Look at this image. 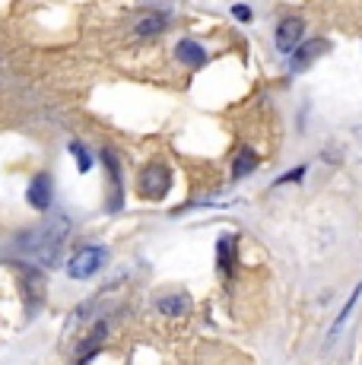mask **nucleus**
Returning a JSON list of instances; mask_svg holds the SVG:
<instances>
[{"label": "nucleus", "mask_w": 362, "mask_h": 365, "mask_svg": "<svg viewBox=\"0 0 362 365\" xmlns=\"http://www.w3.org/2000/svg\"><path fill=\"white\" fill-rule=\"evenodd\" d=\"M302 175H305V168H302V165H299V168H296V172L283 175V178H280V185H286V181H299V178H302Z\"/></svg>", "instance_id": "obj_16"}, {"label": "nucleus", "mask_w": 362, "mask_h": 365, "mask_svg": "<svg viewBox=\"0 0 362 365\" xmlns=\"http://www.w3.org/2000/svg\"><path fill=\"white\" fill-rule=\"evenodd\" d=\"M232 245H235L232 235L219 238V270H226V273H232Z\"/></svg>", "instance_id": "obj_13"}, {"label": "nucleus", "mask_w": 362, "mask_h": 365, "mask_svg": "<svg viewBox=\"0 0 362 365\" xmlns=\"http://www.w3.org/2000/svg\"><path fill=\"white\" fill-rule=\"evenodd\" d=\"M67 226H71L67 216H58L54 222H48V226H41L36 232L19 238V251H23V255H32L45 267L54 264V257H58V251H61V242H64V235H67Z\"/></svg>", "instance_id": "obj_1"}, {"label": "nucleus", "mask_w": 362, "mask_h": 365, "mask_svg": "<svg viewBox=\"0 0 362 365\" xmlns=\"http://www.w3.org/2000/svg\"><path fill=\"white\" fill-rule=\"evenodd\" d=\"M71 153L76 156V165H80V172H89V168H93V163H89V153L83 150L80 143H71Z\"/></svg>", "instance_id": "obj_14"}, {"label": "nucleus", "mask_w": 362, "mask_h": 365, "mask_svg": "<svg viewBox=\"0 0 362 365\" xmlns=\"http://www.w3.org/2000/svg\"><path fill=\"white\" fill-rule=\"evenodd\" d=\"M137 187H140V194L143 197H150V200L165 197L169 187H172V172L165 165H159V163L146 165L140 172V178H137Z\"/></svg>", "instance_id": "obj_3"}, {"label": "nucleus", "mask_w": 362, "mask_h": 365, "mask_svg": "<svg viewBox=\"0 0 362 365\" xmlns=\"http://www.w3.org/2000/svg\"><path fill=\"white\" fill-rule=\"evenodd\" d=\"M29 203L36 210L51 207V178H48V175H36V178L29 181Z\"/></svg>", "instance_id": "obj_6"}, {"label": "nucleus", "mask_w": 362, "mask_h": 365, "mask_svg": "<svg viewBox=\"0 0 362 365\" xmlns=\"http://www.w3.org/2000/svg\"><path fill=\"white\" fill-rule=\"evenodd\" d=\"M175 58L181 61V64L200 67V64H204V61H207V54H204V48H200L197 41L185 38V41H178V48H175Z\"/></svg>", "instance_id": "obj_7"}, {"label": "nucleus", "mask_w": 362, "mask_h": 365, "mask_svg": "<svg viewBox=\"0 0 362 365\" xmlns=\"http://www.w3.org/2000/svg\"><path fill=\"white\" fill-rule=\"evenodd\" d=\"M327 51V41L324 38H311V41H302V45L296 48V54H292V67L296 70H305L311 64V61L318 58V54Z\"/></svg>", "instance_id": "obj_5"}, {"label": "nucleus", "mask_w": 362, "mask_h": 365, "mask_svg": "<svg viewBox=\"0 0 362 365\" xmlns=\"http://www.w3.org/2000/svg\"><path fill=\"white\" fill-rule=\"evenodd\" d=\"M102 336H105V324H99V331H93L86 336V340L80 343V353H76V362H86L89 356L99 349V343H102Z\"/></svg>", "instance_id": "obj_11"}, {"label": "nucleus", "mask_w": 362, "mask_h": 365, "mask_svg": "<svg viewBox=\"0 0 362 365\" xmlns=\"http://www.w3.org/2000/svg\"><path fill=\"white\" fill-rule=\"evenodd\" d=\"M165 26H169V16H165V13H150L146 19H140L137 32H140V35H159Z\"/></svg>", "instance_id": "obj_12"}, {"label": "nucleus", "mask_w": 362, "mask_h": 365, "mask_svg": "<svg viewBox=\"0 0 362 365\" xmlns=\"http://www.w3.org/2000/svg\"><path fill=\"white\" fill-rule=\"evenodd\" d=\"M302 35H305V23L299 16H286L280 26H276V48L283 54H296V48L302 45Z\"/></svg>", "instance_id": "obj_4"}, {"label": "nucleus", "mask_w": 362, "mask_h": 365, "mask_svg": "<svg viewBox=\"0 0 362 365\" xmlns=\"http://www.w3.org/2000/svg\"><path fill=\"white\" fill-rule=\"evenodd\" d=\"M105 257L108 255L102 245H83L80 251H73L71 264H67V273H71V279H89L105 267Z\"/></svg>", "instance_id": "obj_2"}, {"label": "nucleus", "mask_w": 362, "mask_h": 365, "mask_svg": "<svg viewBox=\"0 0 362 365\" xmlns=\"http://www.w3.org/2000/svg\"><path fill=\"white\" fill-rule=\"evenodd\" d=\"M102 159H105V165H108V178H111V210H118V207H121V168H118L115 153H111V150L102 153Z\"/></svg>", "instance_id": "obj_8"}, {"label": "nucleus", "mask_w": 362, "mask_h": 365, "mask_svg": "<svg viewBox=\"0 0 362 365\" xmlns=\"http://www.w3.org/2000/svg\"><path fill=\"white\" fill-rule=\"evenodd\" d=\"M232 16L239 19V23H248V19H252V10H248V6H232Z\"/></svg>", "instance_id": "obj_15"}, {"label": "nucleus", "mask_w": 362, "mask_h": 365, "mask_svg": "<svg viewBox=\"0 0 362 365\" xmlns=\"http://www.w3.org/2000/svg\"><path fill=\"white\" fill-rule=\"evenodd\" d=\"M257 168V156L254 153H248V150H242L239 156H235V163H232V178H245V175H252Z\"/></svg>", "instance_id": "obj_10"}, {"label": "nucleus", "mask_w": 362, "mask_h": 365, "mask_svg": "<svg viewBox=\"0 0 362 365\" xmlns=\"http://www.w3.org/2000/svg\"><path fill=\"white\" fill-rule=\"evenodd\" d=\"M159 312H162L165 318H181V314L187 312V296L185 292H169V296L159 299Z\"/></svg>", "instance_id": "obj_9"}]
</instances>
